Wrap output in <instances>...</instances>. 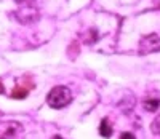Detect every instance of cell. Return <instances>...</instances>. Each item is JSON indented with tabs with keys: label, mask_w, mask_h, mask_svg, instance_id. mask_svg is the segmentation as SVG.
Listing matches in <instances>:
<instances>
[{
	"label": "cell",
	"mask_w": 160,
	"mask_h": 139,
	"mask_svg": "<svg viewBox=\"0 0 160 139\" xmlns=\"http://www.w3.org/2000/svg\"><path fill=\"white\" fill-rule=\"evenodd\" d=\"M120 139H136L133 133H122L120 134Z\"/></svg>",
	"instance_id": "cell-10"
},
{
	"label": "cell",
	"mask_w": 160,
	"mask_h": 139,
	"mask_svg": "<svg viewBox=\"0 0 160 139\" xmlns=\"http://www.w3.org/2000/svg\"><path fill=\"white\" fill-rule=\"evenodd\" d=\"M72 101V93L68 87L58 85L55 88H51V91L47 96V102L51 109H62L66 106H69Z\"/></svg>",
	"instance_id": "cell-1"
},
{
	"label": "cell",
	"mask_w": 160,
	"mask_h": 139,
	"mask_svg": "<svg viewBox=\"0 0 160 139\" xmlns=\"http://www.w3.org/2000/svg\"><path fill=\"white\" fill-rule=\"evenodd\" d=\"M85 43L87 45H93L95 42L98 40V32H96V29H90L87 34H85Z\"/></svg>",
	"instance_id": "cell-7"
},
{
	"label": "cell",
	"mask_w": 160,
	"mask_h": 139,
	"mask_svg": "<svg viewBox=\"0 0 160 139\" xmlns=\"http://www.w3.org/2000/svg\"><path fill=\"white\" fill-rule=\"evenodd\" d=\"M142 106H144V109L148 110V112H155V110L160 107V99H157V98H148V99H144Z\"/></svg>",
	"instance_id": "cell-6"
},
{
	"label": "cell",
	"mask_w": 160,
	"mask_h": 139,
	"mask_svg": "<svg viewBox=\"0 0 160 139\" xmlns=\"http://www.w3.org/2000/svg\"><path fill=\"white\" fill-rule=\"evenodd\" d=\"M51 139H62V137H61V136H53Z\"/></svg>",
	"instance_id": "cell-11"
},
{
	"label": "cell",
	"mask_w": 160,
	"mask_h": 139,
	"mask_svg": "<svg viewBox=\"0 0 160 139\" xmlns=\"http://www.w3.org/2000/svg\"><path fill=\"white\" fill-rule=\"evenodd\" d=\"M21 125L16 122H2L0 123V139H11L19 131Z\"/></svg>",
	"instance_id": "cell-4"
},
{
	"label": "cell",
	"mask_w": 160,
	"mask_h": 139,
	"mask_svg": "<svg viewBox=\"0 0 160 139\" xmlns=\"http://www.w3.org/2000/svg\"><path fill=\"white\" fill-rule=\"evenodd\" d=\"M151 131H152L154 134L160 136V114L152 120V123H151Z\"/></svg>",
	"instance_id": "cell-9"
},
{
	"label": "cell",
	"mask_w": 160,
	"mask_h": 139,
	"mask_svg": "<svg viewBox=\"0 0 160 139\" xmlns=\"http://www.w3.org/2000/svg\"><path fill=\"white\" fill-rule=\"evenodd\" d=\"M139 54H151L160 51V37L157 34H148L139 40L138 45Z\"/></svg>",
	"instance_id": "cell-3"
},
{
	"label": "cell",
	"mask_w": 160,
	"mask_h": 139,
	"mask_svg": "<svg viewBox=\"0 0 160 139\" xmlns=\"http://www.w3.org/2000/svg\"><path fill=\"white\" fill-rule=\"evenodd\" d=\"M28 93H29L28 88H24V87H16L15 90H13V93H11V98L21 99V98H26V96H28Z\"/></svg>",
	"instance_id": "cell-8"
},
{
	"label": "cell",
	"mask_w": 160,
	"mask_h": 139,
	"mask_svg": "<svg viewBox=\"0 0 160 139\" xmlns=\"http://www.w3.org/2000/svg\"><path fill=\"white\" fill-rule=\"evenodd\" d=\"M18 10L15 11V18L21 24H31L38 19V10L32 0H16Z\"/></svg>",
	"instance_id": "cell-2"
},
{
	"label": "cell",
	"mask_w": 160,
	"mask_h": 139,
	"mask_svg": "<svg viewBox=\"0 0 160 139\" xmlns=\"http://www.w3.org/2000/svg\"><path fill=\"white\" fill-rule=\"evenodd\" d=\"M99 134L102 137H111L112 136V127L108 118H102L101 123H99Z\"/></svg>",
	"instance_id": "cell-5"
}]
</instances>
